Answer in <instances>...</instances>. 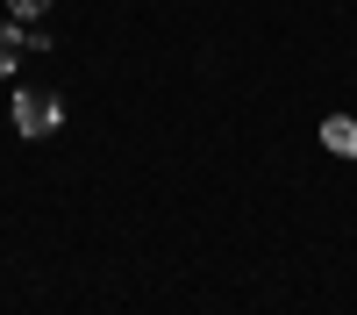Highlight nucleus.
I'll return each instance as SVG.
<instances>
[{"label": "nucleus", "instance_id": "obj_1", "mask_svg": "<svg viewBox=\"0 0 357 315\" xmlns=\"http://www.w3.org/2000/svg\"><path fill=\"white\" fill-rule=\"evenodd\" d=\"M57 122H65V101H57V94H43V86H22V94H15V136L36 143V136H50Z\"/></svg>", "mask_w": 357, "mask_h": 315}, {"label": "nucleus", "instance_id": "obj_2", "mask_svg": "<svg viewBox=\"0 0 357 315\" xmlns=\"http://www.w3.org/2000/svg\"><path fill=\"white\" fill-rule=\"evenodd\" d=\"M321 143H329L336 158H357V115H329V122H321Z\"/></svg>", "mask_w": 357, "mask_h": 315}, {"label": "nucleus", "instance_id": "obj_3", "mask_svg": "<svg viewBox=\"0 0 357 315\" xmlns=\"http://www.w3.org/2000/svg\"><path fill=\"white\" fill-rule=\"evenodd\" d=\"M15 57H22V36H15V29H0V72H15Z\"/></svg>", "mask_w": 357, "mask_h": 315}, {"label": "nucleus", "instance_id": "obj_4", "mask_svg": "<svg viewBox=\"0 0 357 315\" xmlns=\"http://www.w3.org/2000/svg\"><path fill=\"white\" fill-rule=\"evenodd\" d=\"M15 15H50V0H8Z\"/></svg>", "mask_w": 357, "mask_h": 315}]
</instances>
